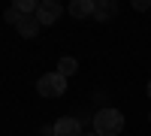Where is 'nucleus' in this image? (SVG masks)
I'll return each mask as SVG.
<instances>
[{
    "instance_id": "obj_13",
    "label": "nucleus",
    "mask_w": 151,
    "mask_h": 136,
    "mask_svg": "<svg viewBox=\"0 0 151 136\" xmlns=\"http://www.w3.org/2000/svg\"><path fill=\"white\" fill-rule=\"evenodd\" d=\"M148 121H151V115H148Z\"/></svg>"
},
{
    "instance_id": "obj_11",
    "label": "nucleus",
    "mask_w": 151,
    "mask_h": 136,
    "mask_svg": "<svg viewBox=\"0 0 151 136\" xmlns=\"http://www.w3.org/2000/svg\"><path fill=\"white\" fill-rule=\"evenodd\" d=\"M148 97H151V79H148Z\"/></svg>"
},
{
    "instance_id": "obj_4",
    "label": "nucleus",
    "mask_w": 151,
    "mask_h": 136,
    "mask_svg": "<svg viewBox=\"0 0 151 136\" xmlns=\"http://www.w3.org/2000/svg\"><path fill=\"white\" fill-rule=\"evenodd\" d=\"M55 136H82V124H79V121H76V118H58L55 121Z\"/></svg>"
},
{
    "instance_id": "obj_6",
    "label": "nucleus",
    "mask_w": 151,
    "mask_h": 136,
    "mask_svg": "<svg viewBox=\"0 0 151 136\" xmlns=\"http://www.w3.org/2000/svg\"><path fill=\"white\" fill-rule=\"evenodd\" d=\"M40 27H42V24H40V18H36V15H21V21L15 24V30L24 36V40H33V36L40 33Z\"/></svg>"
},
{
    "instance_id": "obj_7",
    "label": "nucleus",
    "mask_w": 151,
    "mask_h": 136,
    "mask_svg": "<svg viewBox=\"0 0 151 136\" xmlns=\"http://www.w3.org/2000/svg\"><path fill=\"white\" fill-rule=\"evenodd\" d=\"M115 15H118V3H115V0H97L94 21H109V18H115Z\"/></svg>"
},
{
    "instance_id": "obj_2",
    "label": "nucleus",
    "mask_w": 151,
    "mask_h": 136,
    "mask_svg": "<svg viewBox=\"0 0 151 136\" xmlns=\"http://www.w3.org/2000/svg\"><path fill=\"white\" fill-rule=\"evenodd\" d=\"M36 91H40V97H60L67 91V79L60 73H42L36 79Z\"/></svg>"
},
{
    "instance_id": "obj_8",
    "label": "nucleus",
    "mask_w": 151,
    "mask_h": 136,
    "mask_svg": "<svg viewBox=\"0 0 151 136\" xmlns=\"http://www.w3.org/2000/svg\"><path fill=\"white\" fill-rule=\"evenodd\" d=\"M76 70H79V60H76V58H60V60H58V73H60L64 79H70Z\"/></svg>"
},
{
    "instance_id": "obj_1",
    "label": "nucleus",
    "mask_w": 151,
    "mask_h": 136,
    "mask_svg": "<svg viewBox=\"0 0 151 136\" xmlns=\"http://www.w3.org/2000/svg\"><path fill=\"white\" fill-rule=\"evenodd\" d=\"M121 130H124V115L118 109L106 106V109H100L94 115V133L97 136H118Z\"/></svg>"
},
{
    "instance_id": "obj_10",
    "label": "nucleus",
    "mask_w": 151,
    "mask_h": 136,
    "mask_svg": "<svg viewBox=\"0 0 151 136\" xmlns=\"http://www.w3.org/2000/svg\"><path fill=\"white\" fill-rule=\"evenodd\" d=\"M133 9H139V12L151 9V0H133Z\"/></svg>"
},
{
    "instance_id": "obj_12",
    "label": "nucleus",
    "mask_w": 151,
    "mask_h": 136,
    "mask_svg": "<svg viewBox=\"0 0 151 136\" xmlns=\"http://www.w3.org/2000/svg\"><path fill=\"white\" fill-rule=\"evenodd\" d=\"M85 136H97V133H85Z\"/></svg>"
},
{
    "instance_id": "obj_5",
    "label": "nucleus",
    "mask_w": 151,
    "mask_h": 136,
    "mask_svg": "<svg viewBox=\"0 0 151 136\" xmlns=\"http://www.w3.org/2000/svg\"><path fill=\"white\" fill-rule=\"evenodd\" d=\"M94 6H97V0H73L67 6V12L82 21V18H94Z\"/></svg>"
},
{
    "instance_id": "obj_3",
    "label": "nucleus",
    "mask_w": 151,
    "mask_h": 136,
    "mask_svg": "<svg viewBox=\"0 0 151 136\" xmlns=\"http://www.w3.org/2000/svg\"><path fill=\"white\" fill-rule=\"evenodd\" d=\"M60 15H64V6H60L58 0H42L40 9H36V18H40L42 27H45V24H58Z\"/></svg>"
},
{
    "instance_id": "obj_9",
    "label": "nucleus",
    "mask_w": 151,
    "mask_h": 136,
    "mask_svg": "<svg viewBox=\"0 0 151 136\" xmlns=\"http://www.w3.org/2000/svg\"><path fill=\"white\" fill-rule=\"evenodd\" d=\"M3 18H6V24H12V27H15V24L21 21V12H18V6L12 3V6H9V9L3 12Z\"/></svg>"
}]
</instances>
